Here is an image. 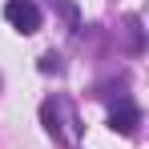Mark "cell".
Returning <instances> with one entry per match:
<instances>
[{
	"label": "cell",
	"instance_id": "2",
	"mask_svg": "<svg viewBox=\"0 0 149 149\" xmlns=\"http://www.w3.org/2000/svg\"><path fill=\"white\" fill-rule=\"evenodd\" d=\"M4 20L16 28V32L32 36V32L40 28V8H36L32 0H8V4H4Z\"/></svg>",
	"mask_w": 149,
	"mask_h": 149
},
{
	"label": "cell",
	"instance_id": "3",
	"mask_svg": "<svg viewBox=\"0 0 149 149\" xmlns=\"http://www.w3.org/2000/svg\"><path fill=\"white\" fill-rule=\"evenodd\" d=\"M137 125H141V109H137V105H121V109H113V117H109V129L121 133V137H133Z\"/></svg>",
	"mask_w": 149,
	"mask_h": 149
},
{
	"label": "cell",
	"instance_id": "4",
	"mask_svg": "<svg viewBox=\"0 0 149 149\" xmlns=\"http://www.w3.org/2000/svg\"><path fill=\"white\" fill-rule=\"evenodd\" d=\"M36 69H40V73H61V56H52V52H45Z\"/></svg>",
	"mask_w": 149,
	"mask_h": 149
},
{
	"label": "cell",
	"instance_id": "1",
	"mask_svg": "<svg viewBox=\"0 0 149 149\" xmlns=\"http://www.w3.org/2000/svg\"><path fill=\"white\" fill-rule=\"evenodd\" d=\"M40 121H45V129H49L56 141H65V145H73L77 137H81L77 117H73V109H69L65 97H49L45 101V105H40Z\"/></svg>",
	"mask_w": 149,
	"mask_h": 149
}]
</instances>
